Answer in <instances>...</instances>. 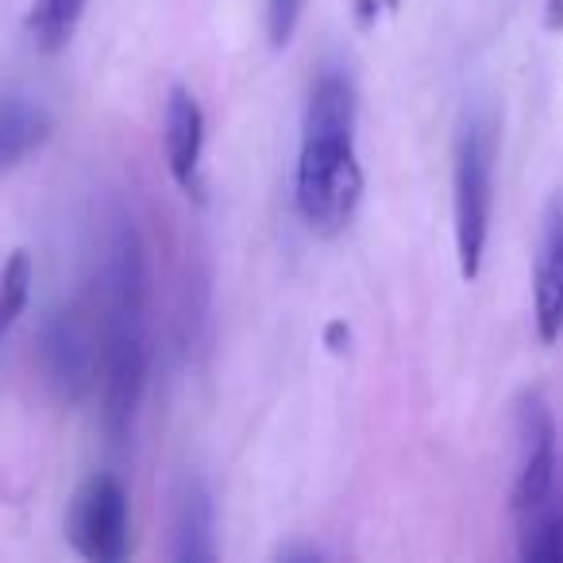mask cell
<instances>
[{
  "mask_svg": "<svg viewBox=\"0 0 563 563\" xmlns=\"http://www.w3.org/2000/svg\"><path fill=\"white\" fill-rule=\"evenodd\" d=\"M363 197L355 155V89L347 74L324 70L309 89L298 155V212L317 235H340Z\"/></svg>",
  "mask_w": 563,
  "mask_h": 563,
  "instance_id": "1",
  "label": "cell"
},
{
  "mask_svg": "<svg viewBox=\"0 0 563 563\" xmlns=\"http://www.w3.org/2000/svg\"><path fill=\"white\" fill-rule=\"evenodd\" d=\"M494 163H498V120L490 109H471L455 135V255L467 282L483 271L494 209Z\"/></svg>",
  "mask_w": 563,
  "mask_h": 563,
  "instance_id": "2",
  "label": "cell"
},
{
  "mask_svg": "<svg viewBox=\"0 0 563 563\" xmlns=\"http://www.w3.org/2000/svg\"><path fill=\"white\" fill-rule=\"evenodd\" d=\"M74 552L93 563H117L128 552V494L112 475H89L66 517Z\"/></svg>",
  "mask_w": 563,
  "mask_h": 563,
  "instance_id": "3",
  "label": "cell"
},
{
  "mask_svg": "<svg viewBox=\"0 0 563 563\" xmlns=\"http://www.w3.org/2000/svg\"><path fill=\"white\" fill-rule=\"evenodd\" d=\"M143 375H147V355H143L140 321H109L101 352V421L112 444L128 437L135 406L143 394Z\"/></svg>",
  "mask_w": 563,
  "mask_h": 563,
  "instance_id": "4",
  "label": "cell"
},
{
  "mask_svg": "<svg viewBox=\"0 0 563 563\" xmlns=\"http://www.w3.org/2000/svg\"><path fill=\"white\" fill-rule=\"evenodd\" d=\"M517 478L509 506L514 514L540 506L560 490V452H555V421L540 394H525L517 401Z\"/></svg>",
  "mask_w": 563,
  "mask_h": 563,
  "instance_id": "5",
  "label": "cell"
},
{
  "mask_svg": "<svg viewBox=\"0 0 563 563\" xmlns=\"http://www.w3.org/2000/svg\"><path fill=\"white\" fill-rule=\"evenodd\" d=\"M532 317L540 344L563 336V201L552 197L540 217V240L532 255Z\"/></svg>",
  "mask_w": 563,
  "mask_h": 563,
  "instance_id": "6",
  "label": "cell"
},
{
  "mask_svg": "<svg viewBox=\"0 0 563 563\" xmlns=\"http://www.w3.org/2000/svg\"><path fill=\"white\" fill-rule=\"evenodd\" d=\"M166 166H170L174 181L186 194H197V170H201V147H205V117L197 97L186 86L170 89L166 101Z\"/></svg>",
  "mask_w": 563,
  "mask_h": 563,
  "instance_id": "7",
  "label": "cell"
},
{
  "mask_svg": "<svg viewBox=\"0 0 563 563\" xmlns=\"http://www.w3.org/2000/svg\"><path fill=\"white\" fill-rule=\"evenodd\" d=\"M170 555L186 563H205L217 555V548H212V501L197 478L181 486L178 506H174V552Z\"/></svg>",
  "mask_w": 563,
  "mask_h": 563,
  "instance_id": "8",
  "label": "cell"
},
{
  "mask_svg": "<svg viewBox=\"0 0 563 563\" xmlns=\"http://www.w3.org/2000/svg\"><path fill=\"white\" fill-rule=\"evenodd\" d=\"M51 135V117L24 97L0 101V174L20 166Z\"/></svg>",
  "mask_w": 563,
  "mask_h": 563,
  "instance_id": "9",
  "label": "cell"
},
{
  "mask_svg": "<svg viewBox=\"0 0 563 563\" xmlns=\"http://www.w3.org/2000/svg\"><path fill=\"white\" fill-rule=\"evenodd\" d=\"M517 517V555L525 563H563V490Z\"/></svg>",
  "mask_w": 563,
  "mask_h": 563,
  "instance_id": "10",
  "label": "cell"
},
{
  "mask_svg": "<svg viewBox=\"0 0 563 563\" xmlns=\"http://www.w3.org/2000/svg\"><path fill=\"white\" fill-rule=\"evenodd\" d=\"M47 363L58 383L74 386V390H81V386L89 383V375H93V344H89L86 329H81L74 317H58V321L51 324Z\"/></svg>",
  "mask_w": 563,
  "mask_h": 563,
  "instance_id": "11",
  "label": "cell"
},
{
  "mask_svg": "<svg viewBox=\"0 0 563 563\" xmlns=\"http://www.w3.org/2000/svg\"><path fill=\"white\" fill-rule=\"evenodd\" d=\"M86 12V0H32L27 12V32H32L35 47L55 55L78 32V20Z\"/></svg>",
  "mask_w": 563,
  "mask_h": 563,
  "instance_id": "12",
  "label": "cell"
},
{
  "mask_svg": "<svg viewBox=\"0 0 563 563\" xmlns=\"http://www.w3.org/2000/svg\"><path fill=\"white\" fill-rule=\"evenodd\" d=\"M27 294H32V255L20 247L12 251V258L4 263V274H0V329H9L24 313Z\"/></svg>",
  "mask_w": 563,
  "mask_h": 563,
  "instance_id": "13",
  "label": "cell"
},
{
  "mask_svg": "<svg viewBox=\"0 0 563 563\" xmlns=\"http://www.w3.org/2000/svg\"><path fill=\"white\" fill-rule=\"evenodd\" d=\"M301 9L306 0H266V35L274 47H286L301 24Z\"/></svg>",
  "mask_w": 563,
  "mask_h": 563,
  "instance_id": "14",
  "label": "cell"
},
{
  "mask_svg": "<svg viewBox=\"0 0 563 563\" xmlns=\"http://www.w3.org/2000/svg\"><path fill=\"white\" fill-rule=\"evenodd\" d=\"M383 9H386V12H398V9H401V0H383Z\"/></svg>",
  "mask_w": 563,
  "mask_h": 563,
  "instance_id": "15",
  "label": "cell"
}]
</instances>
